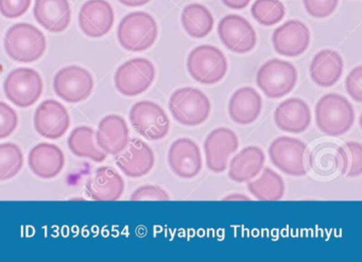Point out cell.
<instances>
[{
	"mask_svg": "<svg viewBox=\"0 0 362 262\" xmlns=\"http://www.w3.org/2000/svg\"><path fill=\"white\" fill-rule=\"evenodd\" d=\"M71 118L64 105L59 101L46 100L37 107L35 115V128L41 136L59 139L67 132Z\"/></svg>",
	"mask_w": 362,
	"mask_h": 262,
	"instance_id": "e0dca14e",
	"label": "cell"
},
{
	"mask_svg": "<svg viewBox=\"0 0 362 262\" xmlns=\"http://www.w3.org/2000/svg\"><path fill=\"white\" fill-rule=\"evenodd\" d=\"M306 152V145L302 141L288 136L279 137L269 148V156L272 164L290 177L307 174Z\"/></svg>",
	"mask_w": 362,
	"mask_h": 262,
	"instance_id": "9c48e42d",
	"label": "cell"
},
{
	"mask_svg": "<svg viewBox=\"0 0 362 262\" xmlns=\"http://www.w3.org/2000/svg\"><path fill=\"white\" fill-rule=\"evenodd\" d=\"M285 7L279 0H256L252 6L254 20L262 26H274L285 16Z\"/></svg>",
	"mask_w": 362,
	"mask_h": 262,
	"instance_id": "1f68e13d",
	"label": "cell"
},
{
	"mask_svg": "<svg viewBox=\"0 0 362 262\" xmlns=\"http://www.w3.org/2000/svg\"><path fill=\"white\" fill-rule=\"evenodd\" d=\"M118 1L127 7H141V6L150 3L151 0H118Z\"/></svg>",
	"mask_w": 362,
	"mask_h": 262,
	"instance_id": "f35d334b",
	"label": "cell"
},
{
	"mask_svg": "<svg viewBox=\"0 0 362 262\" xmlns=\"http://www.w3.org/2000/svg\"><path fill=\"white\" fill-rule=\"evenodd\" d=\"M156 79V69L147 59L127 61L115 73V86L120 94L135 97L145 93Z\"/></svg>",
	"mask_w": 362,
	"mask_h": 262,
	"instance_id": "30bf717a",
	"label": "cell"
},
{
	"mask_svg": "<svg viewBox=\"0 0 362 262\" xmlns=\"http://www.w3.org/2000/svg\"><path fill=\"white\" fill-rule=\"evenodd\" d=\"M5 49L8 56L16 62H35L45 52L46 39L37 27L21 23L12 26L6 33Z\"/></svg>",
	"mask_w": 362,
	"mask_h": 262,
	"instance_id": "7a4b0ae2",
	"label": "cell"
},
{
	"mask_svg": "<svg viewBox=\"0 0 362 262\" xmlns=\"http://www.w3.org/2000/svg\"><path fill=\"white\" fill-rule=\"evenodd\" d=\"M16 112L7 103L0 102V139L7 138L18 128Z\"/></svg>",
	"mask_w": 362,
	"mask_h": 262,
	"instance_id": "d6a6232c",
	"label": "cell"
},
{
	"mask_svg": "<svg viewBox=\"0 0 362 262\" xmlns=\"http://www.w3.org/2000/svg\"><path fill=\"white\" fill-rule=\"evenodd\" d=\"M118 168L132 179L147 175L153 169L156 158L151 148L139 138L129 141L127 147L116 155Z\"/></svg>",
	"mask_w": 362,
	"mask_h": 262,
	"instance_id": "2e32d148",
	"label": "cell"
},
{
	"mask_svg": "<svg viewBox=\"0 0 362 262\" xmlns=\"http://www.w3.org/2000/svg\"><path fill=\"white\" fill-rule=\"evenodd\" d=\"M264 160L266 156L260 148L255 145L245 148L230 160L228 177L236 183L250 181L259 174Z\"/></svg>",
	"mask_w": 362,
	"mask_h": 262,
	"instance_id": "484cf974",
	"label": "cell"
},
{
	"mask_svg": "<svg viewBox=\"0 0 362 262\" xmlns=\"http://www.w3.org/2000/svg\"><path fill=\"white\" fill-rule=\"evenodd\" d=\"M239 147L238 137L234 131L218 128L207 135L204 141L206 166L211 172L222 173L226 170L230 156Z\"/></svg>",
	"mask_w": 362,
	"mask_h": 262,
	"instance_id": "4fadbf2b",
	"label": "cell"
},
{
	"mask_svg": "<svg viewBox=\"0 0 362 262\" xmlns=\"http://www.w3.org/2000/svg\"><path fill=\"white\" fill-rule=\"evenodd\" d=\"M275 52L281 56L294 58L306 52L310 44V31L300 20H288L275 29L272 35Z\"/></svg>",
	"mask_w": 362,
	"mask_h": 262,
	"instance_id": "5bb4252c",
	"label": "cell"
},
{
	"mask_svg": "<svg viewBox=\"0 0 362 262\" xmlns=\"http://www.w3.org/2000/svg\"><path fill=\"white\" fill-rule=\"evenodd\" d=\"M362 66H357L349 73L345 80V88H346L347 94L356 101L361 102L362 101Z\"/></svg>",
	"mask_w": 362,
	"mask_h": 262,
	"instance_id": "8d00e7d4",
	"label": "cell"
},
{
	"mask_svg": "<svg viewBox=\"0 0 362 262\" xmlns=\"http://www.w3.org/2000/svg\"><path fill=\"white\" fill-rule=\"evenodd\" d=\"M169 111L175 121L186 126L204 124L211 114V102L198 88H179L169 99Z\"/></svg>",
	"mask_w": 362,
	"mask_h": 262,
	"instance_id": "277c9868",
	"label": "cell"
},
{
	"mask_svg": "<svg viewBox=\"0 0 362 262\" xmlns=\"http://www.w3.org/2000/svg\"><path fill=\"white\" fill-rule=\"evenodd\" d=\"M57 96L69 103H78L86 100L92 94L94 79L90 71L83 67H65L58 71L54 80Z\"/></svg>",
	"mask_w": 362,
	"mask_h": 262,
	"instance_id": "8fae6325",
	"label": "cell"
},
{
	"mask_svg": "<svg viewBox=\"0 0 362 262\" xmlns=\"http://www.w3.org/2000/svg\"><path fill=\"white\" fill-rule=\"evenodd\" d=\"M129 128L126 120L118 115H107L99 122L96 132L98 147L111 155H117L128 145Z\"/></svg>",
	"mask_w": 362,
	"mask_h": 262,
	"instance_id": "ffe728a7",
	"label": "cell"
},
{
	"mask_svg": "<svg viewBox=\"0 0 362 262\" xmlns=\"http://www.w3.org/2000/svg\"><path fill=\"white\" fill-rule=\"evenodd\" d=\"M168 164L177 177L194 179L202 170L200 148L192 139H177L169 149Z\"/></svg>",
	"mask_w": 362,
	"mask_h": 262,
	"instance_id": "9a60e30c",
	"label": "cell"
},
{
	"mask_svg": "<svg viewBox=\"0 0 362 262\" xmlns=\"http://www.w3.org/2000/svg\"><path fill=\"white\" fill-rule=\"evenodd\" d=\"M6 96L16 107H31L35 105L42 93L43 81L37 71L33 69H18L12 71L4 84Z\"/></svg>",
	"mask_w": 362,
	"mask_h": 262,
	"instance_id": "ba28073f",
	"label": "cell"
},
{
	"mask_svg": "<svg viewBox=\"0 0 362 262\" xmlns=\"http://www.w3.org/2000/svg\"><path fill=\"white\" fill-rule=\"evenodd\" d=\"M187 71L192 79L213 85L226 77L228 61L221 50L211 45L194 48L187 59Z\"/></svg>",
	"mask_w": 362,
	"mask_h": 262,
	"instance_id": "5b68a950",
	"label": "cell"
},
{
	"mask_svg": "<svg viewBox=\"0 0 362 262\" xmlns=\"http://www.w3.org/2000/svg\"><path fill=\"white\" fill-rule=\"evenodd\" d=\"M170 196L163 188L156 185H146L137 188L132 196L131 201H169Z\"/></svg>",
	"mask_w": 362,
	"mask_h": 262,
	"instance_id": "e575fe53",
	"label": "cell"
},
{
	"mask_svg": "<svg viewBox=\"0 0 362 262\" xmlns=\"http://www.w3.org/2000/svg\"><path fill=\"white\" fill-rule=\"evenodd\" d=\"M315 121L322 133L338 137L351 130L355 122L353 105L339 94H327L315 105Z\"/></svg>",
	"mask_w": 362,
	"mask_h": 262,
	"instance_id": "6da1fadb",
	"label": "cell"
},
{
	"mask_svg": "<svg viewBox=\"0 0 362 262\" xmlns=\"http://www.w3.org/2000/svg\"><path fill=\"white\" fill-rule=\"evenodd\" d=\"M35 20L49 32L66 30L71 18L69 0H35Z\"/></svg>",
	"mask_w": 362,
	"mask_h": 262,
	"instance_id": "603a6c76",
	"label": "cell"
},
{
	"mask_svg": "<svg viewBox=\"0 0 362 262\" xmlns=\"http://www.w3.org/2000/svg\"><path fill=\"white\" fill-rule=\"evenodd\" d=\"M114 25V10L107 0H88L79 13V26L86 37H103Z\"/></svg>",
	"mask_w": 362,
	"mask_h": 262,
	"instance_id": "ac0fdd59",
	"label": "cell"
},
{
	"mask_svg": "<svg viewBox=\"0 0 362 262\" xmlns=\"http://www.w3.org/2000/svg\"><path fill=\"white\" fill-rule=\"evenodd\" d=\"M247 189L259 201H279L285 193L283 177L270 168H264L262 175L247 184Z\"/></svg>",
	"mask_w": 362,
	"mask_h": 262,
	"instance_id": "f1b7e54d",
	"label": "cell"
},
{
	"mask_svg": "<svg viewBox=\"0 0 362 262\" xmlns=\"http://www.w3.org/2000/svg\"><path fill=\"white\" fill-rule=\"evenodd\" d=\"M182 25L189 37L203 39L213 30L214 18L204 6L192 4L186 6L182 12Z\"/></svg>",
	"mask_w": 362,
	"mask_h": 262,
	"instance_id": "4316f807",
	"label": "cell"
},
{
	"mask_svg": "<svg viewBox=\"0 0 362 262\" xmlns=\"http://www.w3.org/2000/svg\"><path fill=\"white\" fill-rule=\"evenodd\" d=\"M274 121L279 130L300 134L310 126V109L302 99H287L275 109Z\"/></svg>",
	"mask_w": 362,
	"mask_h": 262,
	"instance_id": "d6986e66",
	"label": "cell"
},
{
	"mask_svg": "<svg viewBox=\"0 0 362 262\" xmlns=\"http://www.w3.org/2000/svg\"><path fill=\"white\" fill-rule=\"evenodd\" d=\"M223 201H250V198L243 194H230L223 198Z\"/></svg>",
	"mask_w": 362,
	"mask_h": 262,
	"instance_id": "ab89813d",
	"label": "cell"
},
{
	"mask_svg": "<svg viewBox=\"0 0 362 262\" xmlns=\"http://www.w3.org/2000/svg\"><path fill=\"white\" fill-rule=\"evenodd\" d=\"M24 165L22 150L16 143H0V181H8L18 174Z\"/></svg>",
	"mask_w": 362,
	"mask_h": 262,
	"instance_id": "4dcf8cb0",
	"label": "cell"
},
{
	"mask_svg": "<svg viewBox=\"0 0 362 262\" xmlns=\"http://www.w3.org/2000/svg\"><path fill=\"white\" fill-rule=\"evenodd\" d=\"M337 162L341 173L346 177H358L362 173V147L357 141H349L337 148Z\"/></svg>",
	"mask_w": 362,
	"mask_h": 262,
	"instance_id": "f546056e",
	"label": "cell"
},
{
	"mask_svg": "<svg viewBox=\"0 0 362 262\" xmlns=\"http://www.w3.org/2000/svg\"><path fill=\"white\" fill-rule=\"evenodd\" d=\"M262 100L257 90L252 88H239L228 102V115L235 124L247 126L257 120L262 113Z\"/></svg>",
	"mask_w": 362,
	"mask_h": 262,
	"instance_id": "cb8c5ba5",
	"label": "cell"
},
{
	"mask_svg": "<svg viewBox=\"0 0 362 262\" xmlns=\"http://www.w3.org/2000/svg\"><path fill=\"white\" fill-rule=\"evenodd\" d=\"M124 191V179L110 167L97 169L86 183L88 196L95 201H117Z\"/></svg>",
	"mask_w": 362,
	"mask_h": 262,
	"instance_id": "44dd1931",
	"label": "cell"
},
{
	"mask_svg": "<svg viewBox=\"0 0 362 262\" xmlns=\"http://www.w3.org/2000/svg\"><path fill=\"white\" fill-rule=\"evenodd\" d=\"M156 20L146 12H133L122 18L118 26V42L128 52H145L158 39Z\"/></svg>",
	"mask_w": 362,
	"mask_h": 262,
	"instance_id": "3957f363",
	"label": "cell"
},
{
	"mask_svg": "<svg viewBox=\"0 0 362 262\" xmlns=\"http://www.w3.org/2000/svg\"><path fill=\"white\" fill-rule=\"evenodd\" d=\"M69 150L78 157L88 158L96 162H101L107 158L103 152L95 143V131L88 126H79L71 133L69 137Z\"/></svg>",
	"mask_w": 362,
	"mask_h": 262,
	"instance_id": "83f0119b",
	"label": "cell"
},
{
	"mask_svg": "<svg viewBox=\"0 0 362 262\" xmlns=\"http://www.w3.org/2000/svg\"><path fill=\"white\" fill-rule=\"evenodd\" d=\"M31 0H0V13L7 18H18L28 11Z\"/></svg>",
	"mask_w": 362,
	"mask_h": 262,
	"instance_id": "d590c367",
	"label": "cell"
},
{
	"mask_svg": "<svg viewBox=\"0 0 362 262\" xmlns=\"http://www.w3.org/2000/svg\"><path fill=\"white\" fill-rule=\"evenodd\" d=\"M222 3L230 9L241 10L247 7L251 0H222Z\"/></svg>",
	"mask_w": 362,
	"mask_h": 262,
	"instance_id": "74e56055",
	"label": "cell"
},
{
	"mask_svg": "<svg viewBox=\"0 0 362 262\" xmlns=\"http://www.w3.org/2000/svg\"><path fill=\"white\" fill-rule=\"evenodd\" d=\"M298 73L287 61L273 59L264 63L256 76L259 90L270 99H279L289 94L296 85Z\"/></svg>",
	"mask_w": 362,
	"mask_h": 262,
	"instance_id": "8992f818",
	"label": "cell"
},
{
	"mask_svg": "<svg viewBox=\"0 0 362 262\" xmlns=\"http://www.w3.org/2000/svg\"><path fill=\"white\" fill-rule=\"evenodd\" d=\"M305 9L315 18H325L332 16L338 6L339 0H303Z\"/></svg>",
	"mask_w": 362,
	"mask_h": 262,
	"instance_id": "836d02e7",
	"label": "cell"
},
{
	"mask_svg": "<svg viewBox=\"0 0 362 262\" xmlns=\"http://www.w3.org/2000/svg\"><path fill=\"white\" fill-rule=\"evenodd\" d=\"M344 69L342 56L332 49L317 52L310 64L311 80L320 88H330L340 80Z\"/></svg>",
	"mask_w": 362,
	"mask_h": 262,
	"instance_id": "d4e9b609",
	"label": "cell"
},
{
	"mask_svg": "<svg viewBox=\"0 0 362 262\" xmlns=\"http://www.w3.org/2000/svg\"><path fill=\"white\" fill-rule=\"evenodd\" d=\"M133 129L148 141H160L168 135L170 120L160 105L152 101L135 103L130 111Z\"/></svg>",
	"mask_w": 362,
	"mask_h": 262,
	"instance_id": "52a82bcc",
	"label": "cell"
},
{
	"mask_svg": "<svg viewBox=\"0 0 362 262\" xmlns=\"http://www.w3.org/2000/svg\"><path fill=\"white\" fill-rule=\"evenodd\" d=\"M31 171L41 179H54L62 172L65 165L64 153L52 143H40L29 153Z\"/></svg>",
	"mask_w": 362,
	"mask_h": 262,
	"instance_id": "7402d4cb",
	"label": "cell"
},
{
	"mask_svg": "<svg viewBox=\"0 0 362 262\" xmlns=\"http://www.w3.org/2000/svg\"><path fill=\"white\" fill-rule=\"evenodd\" d=\"M218 35L223 45L235 54L252 52L257 37L252 25L243 16L230 14L224 16L218 25Z\"/></svg>",
	"mask_w": 362,
	"mask_h": 262,
	"instance_id": "7c38bea8",
	"label": "cell"
}]
</instances>
